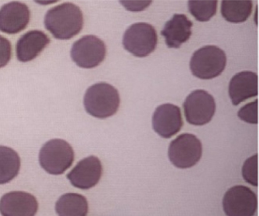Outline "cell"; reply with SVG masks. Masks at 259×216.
<instances>
[{"label": "cell", "instance_id": "cell-1", "mask_svg": "<svg viewBox=\"0 0 259 216\" xmlns=\"http://www.w3.org/2000/svg\"><path fill=\"white\" fill-rule=\"evenodd\" d=\"M44 24L57 39H70L82 30V12L74 4L65 3L47 12Z\"/></svg>", "mask_w": 259, "mask_h": 216}, {"label": "cell", "instance_id": "cell-2", "mask_svg": "<svg viewBox=\"0 0 259 216\" xmlns=\"http://www.w3.org/2000/svg\"><path fill=\"white\" fill-rule=\"evenodd\" d=\"M120 103L118 91L108 83L94 84L84 94V109L89 114L97 118L112 117L118 110Z\"/></svg>", "mask_w": 259, "mask_h": 216}, {"label": "cell", "instance_id": "cell-3", "mask_svg": "<svg viewBox=\"0 0 259 216\" xmlns=\"http://www.w3.org/2000/svg\"><path fill=\"white\" fill-rule=\"evenodd\" d=\"M227 56L216 46H205L195 51L190 62L192 74L203 80L214 78L224 72Z\"/></svg>", "mask_w": 259, "mask_h": 216}, {"label": "cell", "instance_id": "cell-4", "mask_svg": "<svg viewBox=\"0 0 259 216\" xmlns=\"http://www.w3.org/2000/svg\"><path fill=\"white\" fill-rule=\"evenodd\" d=\"M74 152L64 140L53 139L41 147L39 152L41 167L51 175H61L71 167Z\"/></svg>", "mask_w": 259, "mask_h": 216}, {"label": "cell", "instance_id": "cell-5", "mask_svg": "<svg viewBox=\"0 0 259 216\" xmlns=\"http://www.w3.org/2000/svg\"><path fill=\"white\" fill-rule=\"evenodd\" d=\"M157 42L156 29L146 23L131 25L123 37L124 49L138 58L149 56L156 49Z\"/></svg>", "mask_w": 259, "mask_h": 216}, {"label": "cell", "instance_id": "cell-6", "mask_svg": "<svg viewBox=\"0 0 259 216\" xmlns=\"http://www.w3.org/2000/svg\"><path fill=\"white\" fill-rule=\"evenodd\" d=\"M202 154L203 145L200 140L193 134H181L169 145V160L179 168L193 167L200 160Z\"/></svg>", "mask_w": 259, "mask_h": 216}, {"label": "cell", "instance_id": "cell-7", "mask_svg": "<svg viewBox=\"0 0 259 216\" xmlns=\"http://www.w3.org/2000/svg\"><path fill=\"white\" fill-rule=\"evenodd\" d=\"M70 56L79 67L92 69L105 60L106 47L97 36H83L72 46Z\"/></svg>", "mask_w": 259, "mask_h": 216}, {"label": "cell", "instance_id": "cell-8", "mask_svg": "<svg viewBox=\"0 0 259 216\" xmlns=\"http://www.w3.org/2000/svg\"><path fill=\"white\" fill-rule=\"evenodd\" d=\"M187 121L193 125H204L210 122L216 110L214 98L207 91L197 90L187 97L184 103Z\"/></svg>", "mask_w": 259, "mask_h": 216}, {"label": "cell", "instance_id": "cell-9", "mask_svg": "<svg viewBox=\"0 0 259 216\" xmlns=\"http://www.w3.org/2000/svg\"><path fill=\"white\" fill-rule=\"evenodd\" d=\"M223 207L227 216H253L257 210V196L248 187H232L226 192Z\"/></svg>", "mask_w": 259, "mask_h": 216}, {"label": "cell", "instance_id": "cell-10", "mask_svg": "<svg viewBox=\"0 0 259 216\" xmlns=\"http://www.w3.org/2000/svg\"><path fill=\"white\" fill-rule=\"evenodd\" d=\"M103 168L101 160L97 156L84 158L77 163L67 178L73 186L82 190H88L96 186L102 178Z\"/></svg>", "mask_w": 259, "mask_h": 216}, {"label": "cell", "instance_id": "cell-11", "mask_svg": "<svg viewBox=\"0 0 259 216\" xmlns=\"http://www.w3.org/2000/svg\"><path fill=\"white\" fill-rule=\"evenodd\" d=\"M184 125L181 110L172 104H163L156 108L152 116V127L161 138H171Z\"/></svg>", "mask_w": 259, "mask_h": 216}, {"label": "cell", "instance_id": "cell-12", "mask_svg": "<svg viewBox=\"0 0 259 216\" xmlns=\"http://www.w3.org/2000/svg\"><path fill=\"white\" fill-rule=\"evenodd\" d=\"M38 209L37 199L27 192H9L0 199V213L3 216H34Z\"/></svg>", "mask_w": 259, "mask_h": 216}, {"label": "cell", "instance_id": "cell-13", "mask_svg": "<svg viewBox=\"0 0 259 216\" xmlns=\"http://www.w3.org/2000/svg\"><path fill=\"white\" fill-rule=\"evenodd\" d=\"M30 19V12L26 4L11 2L0 9V31L15 34L25 30Z\"/></svg>", "mask_w": 259, "mask_h": 216}, {"label": "cell", "instance_id": "cell-14", "mask_svg": "<svg viewBox=\"0 0 259 216\" xmlns=\"http://www.w3.org/2000/svg\"><path fill=\"white\" fill-rule=\"evenodd\" d=\"M192 21L183 14H175L166 23L162 30L161 35L164 37L166 45L169 48L178 49L185 44L192 35Z\"/></svg>", "mask_w": 259, "mask_h": 216}, {"label": "cell", "instance_id": "cell-15", "mask_svg": "<svg viewBox=\"0 0 259 216\" xmlns=\"http://www.w3.org/2000/svg\"><path fill=\"white\" fill-rule=\"evenodd\" d=\"M51 42L49 37L41 30H30L21 36L16 44V56L19 62L34 60Z\"/></svg>", "mask_w": 259, "mask_h": 216}, {"label": "cell", "instance_id": "cell-16", "mask_svg": "<svg viewBox=\"0 0 259 216\" xmlns=\"http://www.w3.org/2000/svg\"><path fill=\"white\" fill-rule=\"evenodd\" d=\"M257 75L251 71L238 73L231 78L229 85V96L234 105H238L246 100L257 96Z\"/></svg>", "mask_w": 259, "mask_h": 216}, {"label": "cell", "instance_id": "cell-17", "mask_svg": "<svg viewBox=\"0 0 259 216\" xmlns=\"http://www.w3.org/2000/svg\"><path fill=\"white\" fill-rule=\"evenodd\" d=\"M55 210L59 216H87L88 201L80 194H65L57 201Z\"/></svg>", "mask_w": 259, "mask_h": 216}, {"label": "cell", "instance_id": "cell-18", "mask_svg": "<svg viewBox=\"0 0 259 216\" xmlns=\"http://www.w3.org/2000/svg\"><path fill=\"white\" fill-rule=\"evenodd\" d=\"M21 160L14 149L0 146V184H8L19 175Z\"/></svg>", "mask_w": 259, "mask_h": 216}, {"label": "cell", "instance_id": "cell-19", "mask_svg": "<svg viewBox=\"0 0 259 216\" xmlns=\"http://www.w3.org/2000/svg\"><path fill=\"white\" fill-rule=\"evenodd\" d=\"M252 9V1H223L221 3L222 16L230 23H243L250 17Z\"/></svg>", "mask_w": 259, "mask_h": 216}, {"label": "cell", "instance_id": "cell-20", "mask_svg": "<svg viewBox=\"0 0 259 216\" xmlns=\"http://www.w3.org/2000/svg\"><path fill=\"white\" fill-rule=\"evenodd\" d=\"M217 4V1H188V9L196 20L207 22L215 15Z\"/></svg>", "mask_w": 259, "mask_h": 216}, {"label": "cell", "instance_id": "cell-21", "mask_svg": "<svg viewBox=\"0 0 259 216\" xmlns=\"http://www.w3.org/2000/svg\"><path fill=\"white\" fill-rule=\"evenodd\" d=\"M257 154L248 158L242 166V177L248 184L253 186H257L258 176H257Z\"/></svg>", "mask_w": 259, "mask_h": 216}, {"label": "cell", "instance_id": "cell-22", "mask_svg": "<svg viewBox=\"0 0 259 216\" xmlns=\"http://www.w3.org/2000/svg\"><path fill=\"white\" fill-rule=\"evenodd\" d=\"M257 102L256 100L241 108L238 112L239 118L249 124H257Z\"/></svg>", "mask_w": 259, "mask_h": 216}, {"label": "cell", "instance_id": "cell-23", "mask_svg": "<svg viewBox=\"0 0 259 216\" xmlns=\"http://www.w3.org/2000/svg\"><path fill=\"white\" fill-rule=\"evenodd\" d=\"M12 44L9 40L0 35V68L8 64L12 59Z\"/></svg>", "mask_w": 259, "mask_h": 216}]
</instances>
